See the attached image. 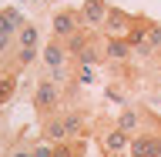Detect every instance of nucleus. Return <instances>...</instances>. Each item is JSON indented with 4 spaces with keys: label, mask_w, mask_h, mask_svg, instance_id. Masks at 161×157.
Instances as JSON below:
<instances>
[{
    "label": "nucleus",
    "mask_w": 161,
    "mask_h": 157,
    "mask_svg": "<svg viewBox=\"0 0 161 157\" xmlns=\"http://www.w3.org/2000/svg\"><path fill=\"white\" fill-rule=\"evenodd\" d=\"M151 80H154V90H158V94H161V64H158V67H154V74H151Z\"/></svg>",
    "instance_id": "19"
},
{
    "label": "nucleus",
    "mask_w": 161,
    "mask_h": 157,
    "mask_svg": "<svg viewBox=\"0 0 161 157\" xmlns=\"http://www.w3.org/2000/svg\"><path fill=\"white\" fill-rule=\"evenodd\" d=\"M97 147L104 157H131V134L114 127V120L97 130Z\"/></svg>",
    "instance_id": "3"
},
{
    "label": "nucleus",
    "mask_w": 161,
    "mask_h": 157,
    "mask_svg": "<svg viewBox=\"0 0 161 157\" xmlns=\"http://www.w3.org/2000/svg\"><path fill=\"white\" fill-rule=\"evenodd\" d=\"M148 30H151V17H138V24H134V30H131V47H134V44H141V40L148 37Z\"/></svg>",
    "instance_id": "15"
},
{
    "label": "nucleus",
    "mask_w": 161,
    "mask_h": 157,
    "mask_svg": "<svg viewBox=\"0 0 161 157\" xmlns=\"http://www.w3.org/2000/svg\"><path fill=\"white\" fill-rule=\"evenodd\" d=\"M40 134L47 140H54V144H67V134H64V124H60V114H54V117L40 120Z\"/></svg>",
    "instance_id": "13"
},
{
    "label": "nucleus",
    "mask_w": 161,
    "mask_h": 157,
    "mask_svg": "<svg viewBox=\"0 0 161 157\" xmlns=\"http://www.w3.org/2000/svg\"><path fill=\"white\" fill-rule=\"evenodd\" d=\"M17 47H20V50H44V47H40V27L34 24V20H27V24L20 27Z\"/></svg>",
    "instance_id": "11"
},
{
    "label": "nucleus",
    "mask_w": 161,
    "mask_h": 157,
    "mask_svg": "<svg viewBox=\"0 0 161 157\" xmlns=\"http://www.w3.org/2000/svg\"><path fill=\"white\" fill-rule=\"evenodd\" d=\"M60 124H64L67 140H80L91 127V117H87V110H80V107H64L60 110Z\"/></svg>",
    "instance_id": "8"
},
{
    "label": "nucleus",
    "mask_w": 161,
    "mask_h": 157,
    "mask_svg": "<svg viewBox=\"0 0 161 157\" xmlns=\"http://www.w3.org/2000/svg\"><path fill=\"white\" fill-rule=\"evenodd\" d=\"M101 50H104V64H128L134 57V47L124 37H104L101 40Z\"/></svg>",
    "instance_id": "9"
},
{
    "label": "nucleus",
    "mask_w": 161,
    "mask_h": 157,
    "mask_svg": "<svg viewBox=\"0 0 161 157\" xmlns=\"http://www.w3.org/2000/svg\"><path fill=\"white\" fill-rule=\"evenodd\" d=\"M148 120H151V110H144V107H121V114L114 117V127H121L124 134H141V130L148 127Z\"/></svg>",
    "instance_id": "7"
},
{
    "label": "nucleus",
    "mask_w": 161,
    "mask_h": 157,
    "mask_svg": "<svg viewBox=\"0 0 161 157\" xmlns=\"http://www.w3.org/2000/svg\"><path fill=\"white\" fill-rule=\"evenodd\" d=\"M77 34H84V24H80L77 7H60V10H54V17H50V37L70 44Z\"/></svg>",
    "instance_id": "4"
},
{
    "label": "nucleus",
    "mask_w": 161,
    "mask_h": 157,
    "mask_svg": "<svg viewBox=\"0 0 161 157\" xmlns=\"http://www.w3.org/2000/svg\"><path fill=\"white\" fill-rule=\"evenodd\" d=\"M134 24H138V13H128V10H121V7H111L108 13V24H104V37H131V30H134Z\"/></svg>",
    "instance_id": "6"
},
{
    "label": "nucleus",
    "mask_w": 161,
    "mask_h": 157,
    "mask_svg": "<svg viewBox=\"0 0 161 157\" xmlns=\"http://www.w3.org/2000/svg\"><path fill=\"white\" fill-rule=\"evenodd\" d=\"M57 154V144H54V140H34V157H54Z\"/></svg>",
    "instance_id": "18"
},
{
    "label": "nucleus",
    "mask_w": 161,
    "mask_h": 157,
    "mask_svg": "<svg viewBox=\"0 0 161 157\" xmlns=\"http://www.w3.org/2000/svg\"><path fill=\"white\" fill-rule=\"evenodd\" d=\"M24 24H27V17H24L17 7H0V30H7V34H20Z\"/></svg>",
    "instance_id": "12"
},
{
    "label": "nucleus",
    "mask_w": 161,
    "mask_h": 157,
    "mask_svg": "<svg viewBox=\"0 0 161 157\" xmlns=\"http://www.w3.org/2000/svg\"><path fill=\"white\" fill-rule=\"evenodd\" d=\"M3 157H34V144H30V140H17V144L7 147Z\"/></svg>",
    "instance_id": "16"
},
{
    "label": "nucleus",
    "mask_w": 161,
    "mask_h": 157,
    "mask_svg": "<svg viewBox=\"0 0 161 157\" xmlns=\"http://www.w3.org/2000/svg\"><path fill=\"white\" fill-rule=\"evenodd\" d=\"M30 107H34V114H37L40 120L60 114V110H64V90H60V84L54 77L37 80V87H34V94H30Z\"/></svg>",
    "instance_id": "1"
},
{
    "label": "nucleus",
    "mask_w": 161,
    "mask_h": 157,
    "mask_svg": "<svg viewBox=\"0 0 161 157\" xmlns=\"http://www.w3.org/2000/svg\"><path fill=\"white\" fill-rule=\"evenodd\" d=\"M17 87H20V70L17 67H3L0 70V107H7L10 100L17 97Z\"/></svg>",
    "instance_id": "10"
},
{
    "label": "nucleus",
    "mask_w": 161,
    "mask_h": 157,
    "mask_svg": "<svg viewBox=\"0 0 161 157\" xmlns=\"http://www.w3.org/2000/svg\"><path fill=\"white\" fill-rule=\"evenodd\" d=\"M144 44H148L154 54L161 50V20H151V30H148V37H144Z\"/></svg>",
    "instance_id": "17"
},
{
    "label": "nucleus",
    "mask_w": 161,
    "mask_h": 157,
    "mask_svg": "<svg viewBox=\"0 0 161 157\" xmlns=\"http://www.w3.org/2000/svg\"><path fill=\"white\" fill-rule=\"evenodd\" d=\"M14 50H17V34H7V30H0V60L14 57Z\"/></svg>",
    "instance_id": "14"
},
{
    "label": "nucleus",
    "mask_w": 161,
    "mask_h": 157,
    "mask_svg": "<svg viewBox=\"0 0 161 157\" xmlns=\"http://www.w3.org/2000/svg\"><path fill=\"white\" fill-rule=\"evenodd\" d=\"M80 13V24H84V30H91V34H101L104 30V24H108V13H111V3L108 0H84L77 7Z\"/></svg>",
    "instance_id": "5"
},
{
    "label": "nucleus",
    "mask_w": 161,
    "mask_h": 157,
    "mask_svg": "<svg viewBox=\"0 0 161 157\" xmlns=\"http://www.w3.org/2000/svg\"><path fill=\"white\" fill-rule=\"evenodd\" d=\"M131 157H161V117L151 114L148 127L131 137Z\"/></svg>",
    "instance_id": "2"
}]
</instances>
